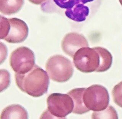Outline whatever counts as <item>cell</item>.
<instances>
[{"label":"cell","mask_w":122,"mask_h":119,"mask_svg":"<svg viewBox=\"0 0 122 119\" xmlns=\"http://www.w3.org/2000/svg\"><path fill=\"white\" fill-rule=\"evenodd\" d=\"M85 106L90 110L100 112L108 107L109 95L106 88L101 85H92L86 88L83 95Z\"/></svg>","instance_id":"cell-5"},{"label":"cell","mask_w":122,"mask_h":119,"mask_svg":"<svg viewBox=\"0 0 122 119\" xmlns=\"http://www.w3.org/2000/svg\"><path fill=\"white\" fill-rule=\"evenodd\" d=\"M87 39L82 34L70 32L66 34L61 42V47L65 53L72 57L79 49L89 47Z\"/></svg>","instance_id":"cell-8"},{"label":"cell","mask_w":122,"mask_h":119,"mask_svg":"<svg viewBox=\"0 0 122 119\" xmlns=\"http://www.w3.org/2000/svg\"><path fill=\"white\" fill-rule=\"evenodd\" d=\"M28 115L25 109L18 104L8 106L2 112L0 119H28Z\"/></svg>","instance_id":"cell-11"},{"label":"cell","mask_w":122,"mask_h":119,"mask_svg":"<svg viewBox=\"0 0 122 119\" xmlns=\"http://www.w3.org/2000/svg\"><path fill=\"white\" fill-rule=\"evenodd\" d=\"M55 4L62 9H71L75 5L74 0H53Z\"/></svg>","instance_id":"cell-16"},{"label":"cell","mask_w":122,"mask_h":119,"mask_svg":"<svg viewBox=\"0 0 122 119\" xmlns=\"http://www.w3.org/2000/svg\"><path fill=\"white\" fill-rule=\"evenodd\" d=\"M94 0H74V2H75V4H86L87 2H91L93 1Z\"/></svg>","instance_id":"cell-18"},{"label":"cell","mask_w":122,"mask_h":119,"mask_svg":"<svg viewBox=\"0 0 122 119\" xmlns=\"http://www.w3.org/2000/svg\"><path fill=\"white\" fill-rule=\"evenodd\" d=\"M47 111L55 118H65L72 112L74 103L68 94L51 93L47 98Z\"/></svg>","instance_id":"cell-6"},{"label":"cell","mask_w":122,"mask_h":119,"mask_svg":"<svg viewBox=\"0 0 122 119\" xmlns=\"http://www.w3.org/2000/svg\"><path fill=\"white\" fill-rule=\"evenodd\" d=\"M86 88L73 89L69 92L68 94L72 98L74 108L72 112L77 114H83L89 111L85 106L83 100V95Z\"/></svg>","instance_id":"cell-9"},{"label":"cell","mask_w":122,"mask_h":119,"mask_svg":"<svg viewBox=\"0 0 122 119\" xmlns=\"http://www.w3.org/2000/svg\"><path fill=\"white\" fill-rule=\"evenodd\" d=\"M47 0H29V1L36 5H40Z\"/></svg>","instance_id":"cell-17"},{"label":"cell","mask_w":122,"mask_h":119,"mask_svg":"<svg viewBox=\"0 0 122 119\" xmlns=\"http://www.w3.org/2000/svg\"><path fill=\"white\" fill-rule=\"evenodd\" d=\"M112 94L114 103L122 108V81L114 87Z\"/></svg>","instance_id":"cell-13"},{"label":"cell","mask_w":122,"mask_h":119,"mask_svg":"<svg viewBox=\"0 0 122 119\" xmlns=\"http://www.w3.org/2000/svg\"><path fill=\"white\" fill-rule=\"evenodd\" d=\"M89 13V7L80 3L75 4L72 8L67 9L65 13L69 19L78 22L85 21Z\"/></svg>","instance_id":"cell-10"},{"label":"cell","mask_w":122,"mask_h":119,"mask_svg":"<svg viewBox=\"0 0 122 119\" xmlns=\"http://www.w3.org/2000/svg\"><path fill=\"white\" fill-rule=\"evenodd\" d=\"M33 52L26 47H19L13 51L10 57V64L16 73H26L35 65Z\"/></svg>","instance_id":"cell-7"},{"label":"cell","mask_w":122,"mask_h":119,"mask_svg":"<svg viewBox=\"0 0 122 119\" xmlns=\"http://www.w3.org/2000/svg\"><path fill=\"white\" fill-rule=\"evenodd\" d=\"M10 74L7 71L0 70V91L5 90L10 84Z\"/></svg>","instance_id":"cell-14"},{"label":"cell","mask_w":122,"mask_h":119,"mask_svg":"<svg viewBox=\"0 0 122 119\" xmlns=\"http://www.w3.org/2000/svg\"><path fill=\"white\" fill-rule=\"evenodd\" d=\"M43 69L37 65L26 73H15L16 85L21 91L29 95L38 97L47 92L49 79Z\"/></svg>","instance_id":"cell-1"},{"label":"cell","mask_w":122,"mask_h":119,"mask_svg":"<svg viewBox=\"0 0 122 119\" xmlns=\"http://www.w3.org/2000/svg\"><path fill=\"white\" fill-rule=\"evenodd\" d=\"M28 26L18 18L0 16V39L10 43L23 42L28 35Z\"/></svg>","instance_id":"cell-2"},{"label":"cell","mask_w":122,"mask_h":119,"mask_svg":"<svg viewBox=\"0 0 122 119\" xmlns=\"http://www.w3.org/2000/svg\"><path fill=\"white\" fill-rule=\"evenodd\" d=\"M119 2L121 4V5L122 6V0H119Z\"/></svg>","instance_id":"cell-19"},{"label":"cell","mask_w":122,"mask_h":119,"mask_svg":"<svg viewBox=\"0 0 122 119\" xmlns=\"http://www.w3.org/2000/svg\"><path fill=\"white\" fill-rule=\"evenodd\" d=\"M24 0H0V12L10 15L18 12L24 4Z\"/></svg>","instance_id":"cell-12"},{"label":"cell","mask_w":122,"mask_h":119,"mask_svg":"<svg viewBox=\"0 0 122 119\" xmlns=\"http://www.w3.org/2000/svg\"><path fill=\"white\" fill-rule=\"evenodd\" d=\"M50 78L58 83H64L72 77L73 66L71 61L61 55H55L50 57L46 66Z\"/></svg>","instance_id":"cell-3"},{"label":"cell","mask_w":122,"mask_h":119,"mask_svg":"<svg viewBox=\"0 0 122 119\" xmlns=\"http://www.w3.org/2000/svg\"><path fill=\"white\" fill-rule=\"evenodd\" d=\"M112 116L115 118H117V113L112 107L108 106L106 109L100 112H94L92 114V118L96 116Z\"/></svg>","instance_id":"cell-15"},{"label":"cell","mask_w":122,"mask_h":119,"mask_svg":"<svg viewBox=\"0 0 122 119\" xmlns=\"http://www.w3.org/2000/svg\"><path fill=\"white\" fill-rule=\"evenodd\" d=\"M74 66L84 73L98 72L100 65V57L96 47H84L79 49L73 57Z\"/></svg>","instance_id":"cell-4"}]
</instances>
